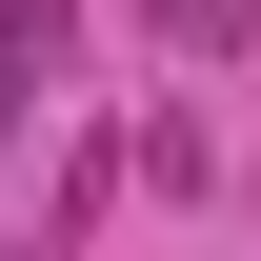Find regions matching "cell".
Listing matches in <instances>:
<instances>
[{
    "instance_id": "cell-1",
    "label": "cell",
    "mask_w": 261,
    "mask_h": 261,
    "mask_svg": "<svg viewBox=\"0 0 261 261\" xmlns=\"http://www.w3.org/2000/svg\"><path fill=\"white\" fill-rule=\"evenodd\" d=\"M141 20H161V61H241V20H261V0H141Z\"/></svg>"
}]
</instances>
